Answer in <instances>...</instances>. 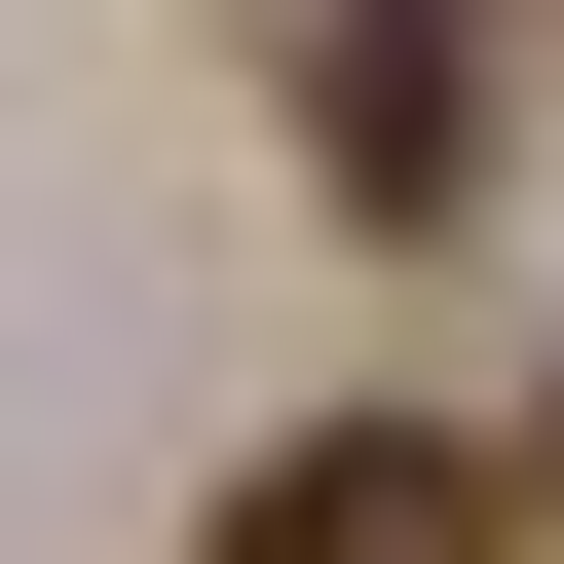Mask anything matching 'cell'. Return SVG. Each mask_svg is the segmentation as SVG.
I'll return each mask as SVG.
<instances>
[{
  "instance_id": "3957f363",
  "label": "cell",
  "mask_w": 564,
  "mask_h": 564,
  "mask_svg": "<svg viewBox=\"0 0 564 564\" xmlns=\"http://www.w3.org/2000/svg\"><path fill=\"white\" fill-rule=\"evenodd\" d=\"M527 527H564V414H527Z\"/></svg>"
},
{
  "instance_id": "6da1fadb",
  "label": "cell",
  "mask_w": 564,
  "mask_h": 564,
  "mask_svg": "<svg viewBox=\"0 0 564 564\" xmlns=\"http://www.w3.org/2000/svg\"><path fill=\"white\" fill-rule=\"evenodd\" d=\"M188 564H527V489H489L452 414H302V452H263Z\"/></svg>"
},
{
  "instance_id": "7a4b0ae2",
  "label": "cell",
  "mask_w": 564,
  "mask_h": 564,
  "mask_svg": "<svg viewBox=\"0 0 564 564\" xmlns=\"http://www.w3.org/2000/svg\"><path fill=\"white\" fill-rule=\"evenodd\" d=\"M302 151H339V226H452V188H489V76H452V0H302Z\"/></svg>"
}]
</instances>
